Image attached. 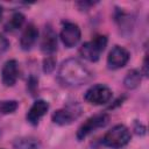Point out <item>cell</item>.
<instances>
[{"label": "cell", "mask_w": 149, "mask_h": 149, "mask_svg": "<svg viewBox=\"0 0 149 149\" xmlns=\"http://www.w3.org/2000/svg\"><path fill=\"white\" fill-rule=\"evenodd\" d=\"M80 36L81 31L77 23L69 21L63 22V27L61 30V40L66 48H73L74 45H77L80 40Z\"/></svg>", "instance_id": "cell-7"}, {"label": "cell", "mask_w": 149, "mask_h": 149, "mask_svg": "<svg viewBox=\"0 0 149 149\" xmlns=\"http://www.w3.org/2000/svg\"><path fill=\"white\" fill-rule=\"evenodd\" d=\"M1 77H2V84L7 87L14 86L17 77H19V64L15 59L7 61L1 70Z\"/></svg>", "instance_id": "cell-11"}, {"label": "cell", "mask_w": 149, "mask_h": 149, "mask_svg": "<svg viewBox=\"0 0 149 149\" xmlns=\"http://www.w3.org/2000/svg\"><path fill=\"white\" fill-rule=\"evenodd\" d=\"M0 114H1V113H0Z\"/></svg>", "instance_id": "cell-25"}, {"label": "cell", "mask_w": 149, "mask_h": 149, "mask_svg": "<svg viewBox=\"0 0 149 149\" xmlns=\"http://www.w3.org/2000/svg\"><path fill=\"white\" fill-rule=\"evenodd\" d=\"M48 109H49V104L43 99H38L31 105V107L27 112L26 119L30 125L37 126L40 120L47 114Z\"/></svg>", "instance_id": "cell-10"}, {"label": "cell", "mask_w": 149, "mask_h": 149, "mask_svg": "<svg viewBox=\"0 0 149 149\" xmlns=\"http://www.w3.org/2000/svg\"><path fill=\"white\" fill-rule=\"evenodd\" d=\"M19 107V102L16 100H2L0 101V113L1 114H10L14 113Z\"/></svg>", "instance_id": "cell-17"}, {"label": "cell", "mask_w": 149, "mask_h": 149, "mask_svg": "<svg viewBox=\"0 0 149 149\" xmlns=\"http://www.w3.org/2000/svg\"><path fill=\"white\" fill-rule=\"evenodd\" d=\"M141 80H142L141 72L136 69H133L127 72L126 77L123 79V85L128 90H134V88L139 87V85L141 84Z\"/></svg>", "instance_id": "cell-14"}, {"label": "cell", "mask_w": 149, "mask_h": 149, "mask_svg": "<svg viewBox=\"0 0 149 149\" xmlns=\"http://www.w3.org/2000/svg\"><path fill=\"white\" fill-rule=\"evenodd\" d=\"M43 71L45 73H51L56 68V58L54 56H45L43 59Z\"/></svg>", "instance_id": "cell-18"}, {"label": "cell", "mask_w": 149, "mask_h": 149, "mask_svg": "<svg viewBox=\"0 0 149 149\" xmlns=\"http://www.w3.org/2000/svg\"><path fill=\"white\" fill-rule=\"evenodd\" d=\"M112 97H113L112 90L104 84L92 85L90 88L86 90L84 94L85 101L91 105H95V106H100V105H105L109 102Z\"/></svg>", "instance_id": "cell-5"}, {"label": "cell", "mask_w": 149, "mask_h": 149, "mask_svg": "<svg viewBox=\"0 0 149 149\" xmlns=\"http://www.w3.org/2000/svg\"><path fill=\"white\" fill-rule=\"evenodd\" d=\"M38 37L37 27L34 23H29L22 31L20 37V47L22 50H30Z\"/></svg>", "instance_id": "cell-12"}, {"label": "cell", "mask_w": 149, "mask_h": 149, "mask_svg": "<svg viewBox=\"0 0 149 149\" xmlns=\"http://www.w3.org/2000/svg\"><path fill=\"white\" fill-rule=\"evenodd\" d=\"M142 72L146 77H148V54L146 52L144 59H143V66H142Z\"/></svg>", "instance_id": "cell-23"}, {"label": "cell", "mask_w": 149, "mask_h": 149, "mask_svg": "<svg viewBox=\"0 0 149 149\" xmlns=\"http://www.w3.org/2000/svg\"><path fill=\"white\" fill-rule=\"evenodd\" d=\"M1 16H2V7H0V19H1Z\"/></svg>", "instance_id": "cell-24"}, {"label": "cell", "mask_w": 149, "mask_h": 149, "mask_svg": "<svg viewBox=\"0 0 149 149\" xmlns=\"http://www.w3.org/2000/svg\"><path fill=\"white\" fill-rule=\"evenodd\" d=\"M134 130H135V133H136L137 135L143 136V135L146 134V132H147V128H146V126H144L142 122L135 120V122H134Z\"/></svg>", "instance_id": "cell-21"}, {"label": "cell", "mask_w": 149, "mask_h": 149, "mask_svg": "<svg viewBox=\"0 0 149 149\" xmlns=\"http://www.w3.org/2000/svg\"><path fill=\"white\" fill-rule=\"evenodd\" d=\"M14 149H41V142L33 136H21L13 141Z\"/></svg>", "instance_id": "cell-13"}, {"label": "cell", "mask_w": 149, "mask_h": 149, "mask_svg": "<svg viewBox=\"0 0 149 149\" xmlns=\"http://www.w3.org/2000/svg\"><path fill=\"white\" fill-rule=\"evenodd\" d=\"M132 134L125 125H115L102 137V144L108 148H122L129 143Z\"/></svg>", "instance_id": "cell-3"}, {"label": "cell", "mask_w": 149, "mask_h": 149, "mask_svg": "<svg viewBox=\"0 0 149 149\" xmlns=\"http://www.w3.org/2000/svg\"><path fill=\"white\" fill-rule=\"evenodd\" d=\"M107 42L108 40L106 35H97L91 41H87L81 44V47L79 48V54L83 58L88 62H97L106 49Z\"/></svg>", "instance_id": "cell-2"}, {"label": "cell", "mask_w": 149, "mask_h": 149, "mask_svg": "<svg viewBox=\"0 0 149 149\" xmlns=\"http://www.w3.org/2000/svg\"><path fill=\"white\" fill-rule=\"evenodd\" d=\"M57 78L64 86L79 87L90 83L93 78V74L79 59L68 58L61 64Z\"/></svg>", "instance_id": "cell-1"}, {"label": "cell", "mask_w": 149, "mask_h": 149, "mask_svg": "<svg viewBox=\"0 0 149 149\" xmlns=\"http://www.w3.org/2000/svg\"><path fill=\"white\" fill-rule=\"evenodd\" d=\"M80 114H81V107L78 104H72L55 111L51 115V120L56 125L66 126L72 123L74 120H77Z\"/></svg>", "instance_id": "cell-6"}, {"label": "cell", "mask_w": 149, "mask_h": 149, "mask_svg": "<svg viewBox=\"0 0 149 149\" xmlns=\"http://www.w3.org/2000/svg\"><path fill=\"white\" fill-rule=\"evenodd\" d=\"M37 84H38V80H37L35 77H33V76H31V77L29 78V80H28V85H27V87H28L29 92H30L33 95H35V93H36Z\"/></svg>", "instance_id": "cell-20"}, {"label": "cell", "mask_w": 149, "mask_h": 149, "mask_svg": "<svg viewBox=\"0 0 149 149\" xmlns=\"http://www.w3.org/2000/svg\"><path fill=\"white\" fill-rule=\"evenodd\" d=\"M23 23H24V15L22 13H20V12H16V13H14L12 15L10 20L6 23L5 29L7 31H13V30L20 29Z\"/></svg>", "instance_id": "cell-15"}, {"label": "cell", "mask_w": 149, "mask_h": 149, "mask_svg": "<svg viewBox=\"0 0 149 149\" xmlns=\"http://www.w3.org/2000/svg\"><path fill=\"white\" fill-rule=\"evenodd\" d=\"M95 3H97V2H92V1H79V2H77L76 5H77V7H78L79 10H81V12H87V10H90V8L93 7Z\"/></svg>", "instance_id": "cell-19"}, {"label": "cell", "mask_w": 149, "mask_h": 149, "mask_svg": "<svg viewBox=\"0 0 149 149\" xmlns=\"http://www.w3.org/2000/svg\"><path fill=\"white\" fill-rule=\"evenodd\" d=\"M8 48H9V42H8V40H7L3 35L0 34V54L5 52Z\"/></svg>", "instance_id": "cell-22"}, {"label": "cell", "mask_w": 149, "mask_h": 149, "mask_svg": "<svg viewBox=\"0 0 149 149\" xmlns=\"http://www.w3.org/2000/svg\"><path fill=\"white\" fill-rule=\"evenodd\" d=\"M108 122H109V115L107 113H99V114L90 116L79 126L77 134H76L77 140L83 141L91 133L95 132L99 128H104Z\"/></svg>", "instance_id": "cell-4"}, {"label": "cell", "mask_w": 149, "mask_h": 149, "mask_svg": "<svg viewBox=\"0 0 149 149\" xmlns=\"http://www.w3.org/2000/svg\"><path fill=\"white\" fill-rule=\"evenodd\" d=\"M114 17H115V21L118 22L120 29H121V28H122V29H128V28H130V26H132V24H130V16H129L127 13H125L122 9L116 8Z\"/></svg>", "instance_id": "cell-16"}, {"label": "cell", "mask_w": 149, "mask_h": 149, "mask_svg": "<svg viewBox=\"0 0 149 149\" xmlns=\"http://www.w3.org/2000/svg\"><path fill=\"white\" fill-rule=\"evenodd\" d=\"M41 50L47 56H52L57 51V34L50 24H47L42 33Z\"/></svg>", "instance_id": "cell-9"}, {"label": "cell", "mask_w": 149, "mask_h": 149, "mask_svg": "<svg viewBox=\"0 0 149 149\" xmlns=\"http://www.w3.org/2000/svg\"><path fill=\"white\" fill-rule=\"evenodd\" d=\"M130 58L129 51L120 45H115L112 48L107 56V66L111 70H118L123 68Z\"/></svg>", "instance_id": "cell-8"}]
</instances>
